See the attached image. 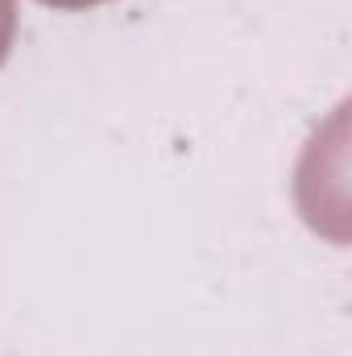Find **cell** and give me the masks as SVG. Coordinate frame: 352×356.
I'll return each instance as SVG.
<instances>
[{"mask_svg": "<svg viewBox=\"0 0 352 356\" xmlns=\"http://www.w3.org/2000/svg\"><path fill=\"white\" fill-rule=\"evenodd\" d=\"M17 42V0H0V67L8 63Z\"/></svg>", "mask_w": 352, "mask_h": 356, "instance_id": "1", "label": "cell"}, {"mask_svg": "<svg viewBox=\"0 0 352 356\" xmlns=\"http://www.w3.org/2000/svg\"><path fill=\"white\" fill-rule=\"evenodd\" d=\"M38 4H46V8H58V13H83V8L104 4V0H38Z\"/></svg>", "mask_w": 352, "mask_h": 356, "instance_id": "2", "label": "cell"}]
</instances>
